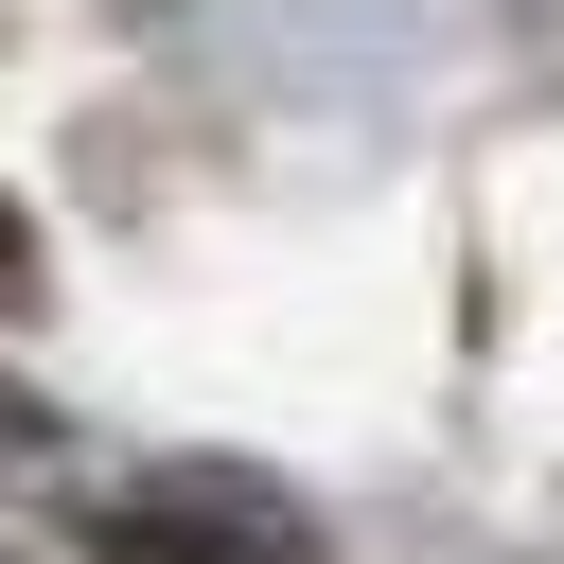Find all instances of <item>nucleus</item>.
I'll return each mask as SVG.
<instances>
[{
	"mask_svg": "<svg viewBox=\"0 0 564 564\" xmlns=\"http://www.w3.org/2000/svg\"><path fill=\"white\" fill-rule=\"evenodd\" d=\"M0 423H18V388H0Z\"/></svg>",
	"mask_w": 564,
	"mask_h": 564,
	"instance_id": "1",
	"label": "nucleus"
}]
</instances>
